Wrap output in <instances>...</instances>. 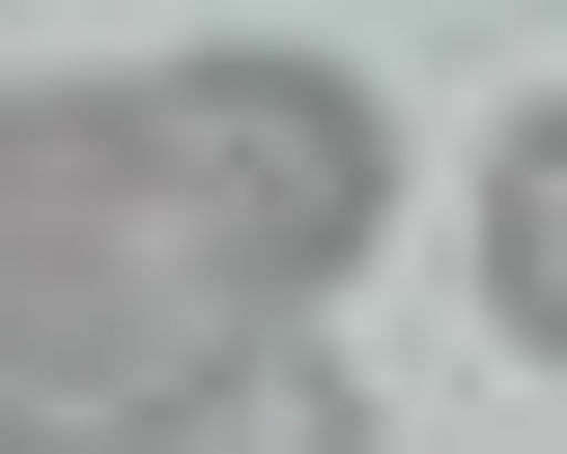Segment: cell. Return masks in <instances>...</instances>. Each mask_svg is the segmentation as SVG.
<instances>
[{"label":"cell","instance_id":"7a4b0ae2","mask_svg":"<svg viewBox=\"0 0 567 454\" xmlns=\"http://www.w3.org/2000/svg\"><path fill=\"white\" fill-rule=\"evenodd\" d=\"M171 341H199V256L142 199V114L114 85H0V398L29 426H114Z\"/></svg>","mask_w":567,"mask_h":454},{"label":"cell","instance_id":"3957f363","mask_svg":"<svg viewBox=\"0 0 567 454\" xmlns=\"http://www.w3.org/2000/svg\"><path fill=\"white\" fill-rule=\"evenodd\" d=\"M85 454H398V426H369L341 312H199V341H171V370H142Z\"/></svg>","mask_w":567,"mask_h":454},{"label":"cell","instance_id":"277c9868","mask_svg":"<svg viewBox=\"0 0 567 454\" xmlns=\"http://www.w3.org/2000/svg\"><path fill=\"white\" fill-rule=\"evenodd\" d=\"M483 312H511V370L567 341V114H511V143H483Z\"/></svg>","mask_w":567,"mask_h":454},{"label":"cell","instance_id":"6da1fadb","mask_svg":"<svg viewBox=\"0 0 567 454\" xmlns=\"http://www.w3.org/2000/svg\"><path fill=\"white\" fill-rule=\"evenodd\" d=\"M142 199L199 256V312H341V256L398 227V114L369 58H284V29H199V58H142Z\"/></svg>","mask_w":567,"mask_h":454},{"label":"cell","instance_id":"5b68a950","mask_svg":"<svg viewBox=\"0 0 567 454\" xmlns=\"http://www.w3.org/2000/svg\"><path fill=\"white\" fill-rule=\"evenodd\" d=\"M0 454H85V426H29V398H0Z\"/></svg>","mask_w":567,"mask_h":454}]
</instances>
